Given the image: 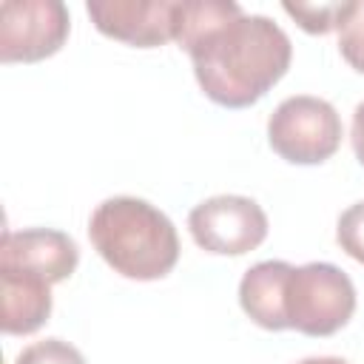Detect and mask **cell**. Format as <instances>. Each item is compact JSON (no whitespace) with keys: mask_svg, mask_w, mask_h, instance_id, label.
<instances>
[{"mask_svg":"<svg viewBox=\"0 0 364 364\" xmlns=\"http://www.w3.org/2000/svg\"><path fill=\"white\" fill-rule=\"evenodd\" d=\"M176 43L191 54L208 100L225 108L259 102L290 68V37L264 14L233 0H179Z\"/></svg>","mask_w":364,"mask_h":364,"instance_id":"cell-1","label":"cell"},{"mask_svg":"<svg viewBox=\"0 0 364 364\" xmlns=\"http://www.w3.org/2000/svg\"><path fill=\"white\" fill-rule=\"evenodd\" d=\"M88 236L108 267L125 279H162L179 259L173 222L136 196H111L100 202L88 219Z\"/></svg>","mask_w":364,"mask_h":364,"instance_id":"cell-2","label":"cell"},{"mask_svg":"<svg viewBox=\"0 0 364 364\" xmlns=\"http://www.w3.org/2000/svg\"><path fill=\"white\" fill-rule=\"evenodd\" d=\"M355 313V287L350 276L330 262L293 267L284 284L287 330L304 336H333Z\"/></svg>","mask_w":364,"mask_h":364,"instance_id":"cell-3","label":"cell"},{"mask_svg":"<svg viewBox=\"0 0 364 364\" xmlns=\"http://www.w3.org/2000/svg\"><path fill=\"white\" fill-rule=\"evenodd\" d=\"M267 142L293 165H318L341 145V117L321 97H287L267 119Z\"/></svg>","mask_w":364,"mask_h":364,"instance_id":"cell-4","label":"cell"},{"mask_svg":"<svg viewBox=\"0 0 364 364\" xmlns=\"http://www.w3.org/2000/svg\"><path fill=\"white\" fill-rule=\"evenodd\" d=\"M188 228L202 250L216 256H242L264 242L267 216L250 196L219 193L188 213Z\"/></svg>","mask_w":364,"mask_h":364,"instance_id":"cell-5","label":"cell"},{"mask_svg":"<svg viewBox=\"0 0 364 364\" xmlns=\"http://www.w3.org/2000/svg\"><path fill=\"white\" fill-rule=\"evenodd\" d=\"M63 0H6L0 6V60L37 63L57 54L68 37Z\"/></svg>","mask_w":364,"mask_h":364,"instance_id":"cell-6","label":"cell"},{"mask_svg":"<svg viewBox=\"0 0 364 364\" xmlns=\"http://www.w3.org/2000/svg\"><path fill=\"white\" fill-rule=\"evenodd\" d=\"M85 11L100 34L136 48L176 40L179 0H94Z\"/></svg>","mask_w":364,"mask_h":364,"instance_id":"cell-7","label":"cell"},{"mask_svg":"<svg viewBox=\"0 0 364 364\" xmlns=\"http://www.w3.org/2000/svg\"><path fill=\"white\" fill-rule=\"evenodd\" d=\"M77 262H80L77 242L63 230H51V228L3 230L0 267L26 270L57 284L77 270Z\"/></svg>","mask_w":364,"mask_h":364,"instance_id":"cell-8","label":"cell"},{"mask_svg":"<svg viewBox=\"0 0 364 364\" xmlns=\"http://www.w3.org/2000/svg\"><path fill=\"white\" fill-rule=\"evenodd\" d=\"M0 327L9 336H28L40 330L51 316V282H46L43 276L0 267Z\"/></svg>","mask_w":364,"mask_h":364,"instance_id":"cell-9","label":"cell"},{"mask_svg":"<svg viewBox=\"0 0 364 364\" xmlns=\"http://www.w3.org/2000/svg\"><path fill=\"white\" fill-rule=\"evenodd\" d=\"M293 264L282 259H267L253 264L239 282V304L264 330H287L284 321V284Z\"/></svg>","mask_w":364,"mask_h":364,"instance_id":"cell-10","label":"cell"},{"mask_svg":"<svg viewBox=\"0 0 364 364\" xmlns=\"http://www.w3.org/2000/svg\"><path fill=\"white\" fill-rule=\"evenodd\" d=\"M353 3H284V11L310 34H327L333 28H341Z\"/></svg>","mask_w":364,"mask_h":364,"instance_id":"cell-11","label":"cell"},{"mask_svg":"<svg viewBox=\"0 0 364 364\" xmlns=\"http://www.w3.org/2000/svg\"><path fill=\"white\" fill-rule=\"evenodd\" d=\"M338 51L341 57L364 74V0H355L344 26L338 28Z\"/></svg>","mask_w":364,"mask_h":364,"instance_id":"cell-12","label":"cell"},{"mask_svg":"<svg viewBox=\"0 0 364 364\" xmlns=\"http://www.w3.org/2000/svg\"><path fill=\"white\" fill-rule=\"evenodd\" d=\"M14 364H85L82 353L63 338H43L20 350Z\"/></svg>","mask_w":364,"mask_h":364,"instance_id":"cell-13","label":"cell"},{"mask_svg":"<svg viewBox=\"0 0 364 364\" xmlns=\"http://www.w3.org/2000/svg\"><path fill=\"white\" fill-rule=\"evenodd\" d=\"M336 242L338 247L364 264V202L350 205L336 225Z\"/></svg>","mask_w":364,"mask_h":364,"instance_id":"cell-14","label":"cell"},{"mask_svg":"<svg viewBox=\"0 0 364 364\" xmlns=\"http://www.w3.org/2000/svg\"><path fill=\"white\" fill-rule=\"evenodd\" d=\"M350 142L355 151V159L364 165V100L353 111V128H350Z\"/></svg>","mask_w":364,"mask_h":364,"instance_id":"cell-15","label":"cell"},{"mask_svg":"<svg viewBox=\"0 0 364 364\" xmlns=\"http://www.w3.org/2000/svg\"><path fill=\"white\" fill-rule=\"evenodd\" d=\"M296 364H350V361H344L338 355H310V358H301Z\"/></svg>","mask_w":364,"mask_h":364,"instance_id":"cell-16","label":"cell"}]
</instances>
